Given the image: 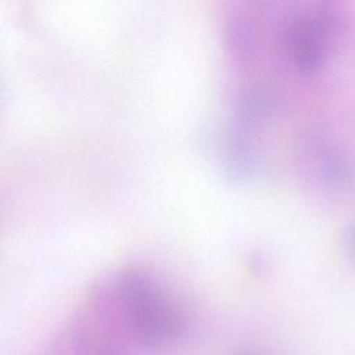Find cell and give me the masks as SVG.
<instances>
[{
	"mask_svg": "<svg viewBox=\"0 0 355 355\" xmlns=\"http://www.w3.org/2000/svg\"><path fill=\"white\" fill-rule=\"evenodd\" d=\"M141 352H159L180 344L190 320L182 304L151 272L129 268L115 275Z\"/></svg>",
	"mask_w": 355,
	"mask_h": 355,
	"instance_id": "cell-1",
	"label": "cell"
},
{
	"mask_svg": "<svg viewBox=\"0 0 355 355\" xmlns=\"http://www.w3.org/2000/svg\"><path fill=\"white\" fill-rule=\"evenodd\" d=\"M73 343L78 355H133L140 351L115 276L87 298Z\"/></svg>",
	"mask_w": 355,
	"mask_h": 355,
	"instance_id": "cell-2",
	"label": "cell"
},
{
	"mask_svg": "<svg viewBox=\"0 0 355 355\" xmlns=\"http://www.w3.org/2000/svg\"><path fill=\"white\" fill-rule=\"evenodd\" d=\"M312 179L327 193H345L355 180V169L348 157L337 148H323L312 162Z\"/></svg>",
	"mask_w": 355,
	"mask_h": 355,
	"instance_id": "cell-4",
	"label": "cell"
},
{
	"mask_svg": "<svg viewBox=\"0 0 355 355\" xmlns=\"http://www.w3.org/2000/svg\"><path fill=\"white\" fill-rule=\"evenodd\" d=\"M247 355H250V354H247Z\"/></svg>",
	"mask_w": 355,
	"mask_h": 355,
	"instance_id": "cell-6",
	"label": "cell"
},
{
	"mask_svg": "<svg viewBox=\"0 0 355 355\" xmlns=\"http://www.w3.org/2000/svg\"><path fill=\"white\" fill-rule=\"evenodd\" d=\"M344 247L348 257L355 262V222L349 223L344 232Z\"/></svg>",
	"mask_w": 355,
	"mask_h": 355,
	"instance_id": "cell-5",
	"label": "cell"
},
{
	"mask_svg": "<svg viewBox=\"0 0 355 355\" xmlns=\"http://www.w3.org/2000/svg\"><path fill=\"white\" fill-rule=\"evenodd\" d=\"M291 50L297 65L305 72L322 67L326 53V35L322 21L304 18L291 31Z\"/></svg>",
	"mask_w": 355,
	"mask_h": 355,
	"instance_id": "cell-3",
	"label": "cell"
}]
</instances>
